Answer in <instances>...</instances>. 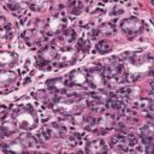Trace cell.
<instances>
[{
    "mask_svg": "<svg viewBox=\"0 0 154 154\" xmlns=\"http://www.w3.org/2000/svg\"><path fill=\"white\" fill-rule=\"evenodd\" d=\"M73 154H82V152H77V153H73Z\"/></svg>",
    "mask_w": 154,
    "mask_h": 154,
    "instance_id": "28",
    "label": "cell"
},
{
    "mask_svg": "<svg viewBox=\"0 0 154 154\" xmlns=\"http://www.w3.org/2000/svg\"><path fill=\"white\" fill-rule=\"evenodd\" d=\"M78 54L81 55H84L89 52V48H90V41L88 38H84V37H81L76 41V45L73 47Z\"/></svg>",
    "mask_w": 154,
    "mask_h": 154,
    "instance_id": "18",
    "label": "cell"
},
{
    "mask_svg": "<svg viewBox=\"0 0 154 154\" xmlns=\"http://www.w3.org/2000/svg\"><path fill=\"white\" fill-rule=\"evenodd\" d=\"M36 67H38V69H41V70H49V69H51L49 64H47V63H45V61H41V60H37V61H36Z\"/></svg>",
    "mask_w": 154,
    "mask_h": 154,
    "instance_id": "25",
    "label": "cell"
},
{
    "mask_svg": "<svg viewBox=\"0 0 154 154\" xmlns=\"http://www.w3.org/2000/svg\"><path fill=\"white\" fill-rule=\"evenodd\" d=\"M125 140H126V144H129V146H131V147H134V146H136L137 143H138V140H137V137L136 136H134V135H128L126 137H125Z\"/></svg>",
    "mask_w": 154,
    "mask_h": 154,
    "instance_id": "24",
    "label": "cell"
},
{
    "mask_svg": "<svg viewBox=\"0 0 154 154\" xmlns=\"http://www.w3.org/2000/svg\"><path fill=\"white\" fill-rule=\"evenodd\" d=\"M17 61H18V55L16 53L8 51H0V67H2V70L14 66Z\"/></svg>",
    "mask_w": 154,
    "mask_h": 154,
    "instance_id": "12",
    "label": "cell"
},
{
    "mask_svg": "<svg viewBox=\"0 0 154 154\" xmlns=\"http://www.w3.org/2000/svg\"><path fill=\"white\" fill-rule=\"evenodd\" d=\"M111 51H112V45L107 40H101L95 46V53H99V54H106Z\"/></svg>",
    "mask_w": 154,
    "mask_h": 154,
    "instance_id": "19",
    "label": "cell"
},
{
    "mask_svg": "<svg viewBox=\"0 0 154 154\" xmlns=\"http://www.w3.org/2000/svg\"><path fill=\"white\" fill-rule=\"evenodd\" d=\"M22 5L23 4H19V2H14V1H10V2H5V6L8 8V11H11V12H13V13H16L17 11H23V8H22Z\"/></svg>",
    "mask_w": 154,
    "mask_h": 154,
    "instance_id": "22",
    "label": "cell"
},
{
    "mask_svg": "<svg viewBox=\"0 0 154 154\" xmlns=\"http://www.w3.org/2000/svg\"><path fill=\"white\" fill-rule=\"evenodd\" d=\"M53 107H54L55 113H58L60 116H65V117H67V116H71L72 117V116H75L77 113H79L81 109H82V107H79L77 100L70 99L67 96L65 99L59 97L58 102Z\"/></svg>",
    "mask_w": 154,
    "mask_h": 154,
    "instance_id": "2",
    "label": "cell"
},
{
    "mask_svg": "<svg viewBox=\"0 0 154 154\" xmlns=\"http://www.w3.org/2000/svg\"><path fill=\"white\" fill-rule=\"evenodd\" d=\"M67 26V20L58 14L51 17L48 20L45 22V25L42 28L43 35L46 36H53V35H59L63 32Z\"/></svg>",
    "mask_w": 154,
    "mask_h": 154,
    "instance_id": "4",
    "label": "cell"
},
{
    "mask_svg": "<svg viewBox=\"0 0 154 154\" xmlns=\"http://www.w3.org/2000/svg\"><path fill=\"white\" fill-rule=\"evenodd\" d=\"M58 54H59V48H57L55 46H45L38 51L37 57H38V60L49 64L51 61L58 58Z\"/></svg>",
    "mask_w": 154,
    "mask_h": 154,
    "instance_id": "10",
    "label": "cell"
},
{
    "mask_svg": "<svg viewBox=\"0 0 154 154\" xmlns=\"http://www.w3.org/2000/svg\"><path fill=\"white\" fill-rule=\"evenodd\" d=\"M4 149L10 152L11 154H20V153H23L25 150V147L22 143V141H12V142L5 144Z\"/></svg>",
    "mask_w": 154,
    "mask_h": 154,
    "instance_id": "17",
    "label": "cell"
},
{
    "mask_svg": "<svg viewBox=\"0 0 154 154\" xmlns=\"http://www.w3.org/2000/svg\"><path fill=\"white\" fill-rule=\"evenodd\" d=\"M85 150L88 154H107V146L103 140L95 138L85 144Z\"/></svg>",
    "mask_w": 154,
    "mask_h": 154,
    "instance_id": "11",
    "label": "cell"
},
{
    "mask_svg": "<svg viewBox=\"0 0 154 154\" xmlns=\"http://www.w3.org/2000/svg\"><path fill=\"white\" fill-rule=\"evenodd\" d=\"M18 131L17 125L14 124L13 120H5L0 125V135L2 136H11Z\"/></svg>",
    "mask_w": 154,
    "mask_h": 154,
    "instance_id": "15",
    "label": "cell"
},
{
    "mask_svg": "<svg viewBox=\"0 0 154 154\" xmlns=\"http://www.w3.org/2000/svg\"><path fill=\"white\" fill-rule=\"evenodd\" d=\"M140 134H141V136L143 138V142H146V144L152 142V140H153V125L152 124L144 125L143 128H141Z\"/></svg>",
    "mask_w": 154,
    "mask_h": 154,
    "instance_id": "20",
    "label": "cell"
},
{
    "mask_svg": "<svg viewBox=\"0 0 154 154\" xmlns=\"http://www.w3.org/2000/svg\"><path fill=\"white\" fill-rule=\"evenodd\" d=\"M79 54L77 53V51L72 47H69V48H64L61 51H59V54H58V58H57V65L60 66V67H64V66H69V65H72L73 63L77 61Z\"/></svg>",
    "mask_w": 154,
    "mask_h": 154,
    "instance_id": "7",
    "label": "cell"
},
{
    "mask_svg": "<svg viewBox=\"0 0 154 154\" xmlns=\"http://www.w3.org/2000/svg\"><path fill=\"white\" fill-rule=\"evenodd\" d=\"M77 41V32L76 30L73 29H65L63 32H60L57 38L54 40V43L57 45L55 47L60 48V49H64V48H69L71 47L72 43H76Z\"/></svg>",
    "mask_w": 154,
    "mask_h": 154,
    "instance_id": "6",
    "label": "cell"
},
{
    "mask_svg": "<svg viewBox=\"0 0 154 154\" xmlns=\"http://www.w3.org/2000/svg\"><path fill=\"white\" fill-rule=\"evenodd\" d=\"M46 85H47V89L53 94H64V93H67V90L71 88L69 79L64 77L51 78L46 82Z\"/></svg>",
    "mask_w": 154,
    "mask_h": 154,
    "instance_id": "8",
    "label": "cell"
},
{
    "mask_svg": "<svg viewBox=\"0 0 154 154\" xmlns=\"http://www.w3.org/2000/svg\"><path fill=\"white\" fill-rule=\"evenodd\" d=\"M70 82L71 88H78L84 89L87 84V69H76L72 70L69 73V77H66Z\"/></svg>",
    "mask_w": 154,
    "mask_h": 154,
    "instance_id": "9",
    "label": "cell"
},
{
    "mask_svg": "<svg viewBox=\"0 0 154 154\" xmlns=\"http://www.w3.org/2000/svg\"><path fill=\"white\" fill-rule=\"evenodd\" d=\"M13 122L18 129L22 130H32L38 123L35 109L30 105L18 106L13 112Z\"/></svg>",
    "mask_w": 154,
    "mask_h": 154,
    "instance_id": "1",
    "label": "cell"
},
{
    "mask_svg": "<svg viewBox=\"0 0 154 154\" xmlns=\"http://www.w3.org/2000/svg\"><path fill=\"white\" fill-rule=\"evenodd\" d=\"M10 31H11V28L10 25H1L0 26V40H4V38H8L10 36Z\"/></svg>",
    "mask_w": 154,
    "mask_h": 154,
    "instance_id": "23",
    "label": "cell"
},
{
    "mask_svg": "<svg viewBox=\"0 0 154 154\" xmlns=\"http://www.w3.org/2000/svg\"><path fill=\"white\" fill-rule=\"evenodd\" d=\"M153 143L152 142H149V143H147L146 144V148H144V152H146V154H152L153 153Z\"/></svg>",
    "mask_w": 154,
    "mask_h": 154,
    "instance_id": "26",
    "label": "cell"
},
{
    "mask_svg": "<svg viewBox=\"0 0 154 154\" xmlns=\"http://www.w3.org/2000/svg\"><path fill=\"white\" fill-rule=\"evenodd\" d=\"M28 6L34 11H43L49 6V2H46V1H32V2H28Z\"/></svg>",
    "mask_w": 154,
    "mask_h": 154,
    "instance_id": "21",
    "label": "cell"
},
{
    "mask_svg": "<svg viewBox=\"0 0 154 154\" xmlns=\"http://www.w3.org/2000/svg\"><path fill=\"white\" fill-rule=\"evenodd\" d=\"M120 29L125 36H128L129 38H132L138 36L144 30V23L137 17H129L122 20Z\"/></svg>",
    "mask_w": 154,
    "mask_h": 154,
    "instance_id": "3",
    "label": "cell"
},
{
    "mask_svg": "<svg viewBox=\"0 0 154 154\" xmlns=\"http://www.w3.org/2000/svg\"><path fill=\"white\" fill-rule=\"evenodd\" d=\"M17 78V75L14 71L12 70H0V87H5V85H10L12 84Z\"/></svg>",
    "mask_w": 154,
    "mask_h": 154,
    "instance_id": "14",
    "label": "cell"
},
{
    "mask_svg": "<svg viewBox=\"0 0 154 154\" xmlns=\"http://www.w3.org/2000/svg\"><path fill=\"white\" fill-rule=\"evenodd\" d=\"M4 19H5V18H4V17H2V14L0 13V26L5 24V20H4Z\"/></svg>",
    "mask_w": 154,
    "mask_h": 154,
    "instance_id": "27",
    "label": "cell"
},
{
    "mask_svg": "<svg viewBox=\"0 0 154 154\" xmlns=\"http://www.w3.org/2000/svg\"><path fill=\"white\" fill-rule=\"evenodd\" d=\"M87 84L93 89H103L106 87V77L101 69H87Z\"/></svg>",
    "mask_w": 154,
    "mask_h": 154,
    "instance_id": "5",
    "label": "cell"
},
{
    "mask_svg": "<svg viewBox=\"0 0 154 154\" xmlns=\"http://www.w3.org/2000/svg\"><path fill=\"white\" fill-rule=\"evenodd\" d=\"M42 31H38V29H26L23 32V38L29 46H34L40 41V37L42 36Z\"/></svg>",
    "mask_w": 154,
    "mask_h": 154,
    "instance_id": "13",
    "label": "cell"
},
{
    "mask_svg": "<svg viewBox=\"0 0 154 154\" xmlns=\"http://www.w3.org/2000/svg\"><path fill=\"white\" fill-rule=\"evenodd\" d=\"M96 30L99 32V36H101V35L108 36V35H112L116 32V24H114V22H103L96 28Z\"/></svg>",
    "mask_w": 154,
    "mask_h": 154,
    "instance_id": "16",
    "label": "cell"
}]
</instances>
